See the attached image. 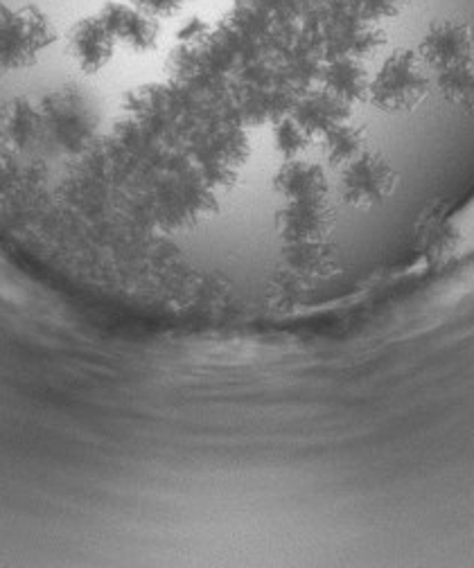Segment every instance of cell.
<instances>
[{
	"instance_id": "cell-1",
	"label": "cell",
	"mask_w": 474,
	"mask_h": 568,
	"mask_svg": "<svg viewBox=\"0 0 474 568\" xmlns=\"http://www.w3.org/2000/svg\"><path fill=\"white\" fill-rule=\"evenodd\" d=\"M432 87L434 75L418 50H395L371 75L366 100L382 113L400 115L418 109Z\"/></svg>"
},
{
	"instance_id": "cell-2",
	"label": "cell",
	"mask_w": 474,
	"mask_h": 568,
	"mask_svg": "<svg viewBox=\"0 0 474 568\" xmlns=\"http://www.w3.org/2000/svg\"><path fill=\"white\" fill-rule=\"evenodd\" d=\"M397 170L375 150H366L357 161L339 172L336 196L355 210H371L389 201L397 190Z\"/></svg>"
},
{
	"instance_id": "cell-3",
	"label": "cell",
	"mask_w": 474,
	"mask_h": 568,
	"mask_svg": "<svg viewBox=\"0 0 474 568\" xmlns=\"http://www.w3.org/2000/svg\"><path fill=\"white\" fill-rule=\"evenodd\" d=\"M418 54L432 70V75H445L467 63H474V39L461 23H436L427 30L418 45Z\"/></svg>"
},
{
	"instance_id": "cell-4",
	"label": "cell",
	"mask_w": 474,
	"mask_h": 568,
	"mask_svg": "<svg viewBox=\"0 0 474 568\" xmlns=\"http://www.w3.org/2000/svg\"><path fill=\"white\" fill-rule=\"evenodd\" d=\"M369 150V135L366 129L353 120H346L339 126H334L325 138L321 140V154L323 163L330 170L342 172L353 161H357Z\"/></svg>"
},
{
	"instance_id": "cell-5",
	"label": "cell",
	"mask_w": 474,
	"mask_h": 568,
	"mask_svg": "<svg viewBox=\"0 0 474 568\" xmlns=\"http://www.w3.org/2000/svg\"><path fill=\"white\" fill-rule=\"evenodd\" d=\"M434 84L441 89L447 102L474 115V63H467L458 70H452V73L434 78Z\"/></svg>"
},
{
	"instance_id": "cell-6",
	"label": "cell",
	"mask_w": 474,
	"mask_h": 568,
	"mask_svg": "<svg viewBox=\"0 0 474 568\" xmlns=\"http://www.w3.org/2000/svg\"><path fill=\"white\" fill-rule=\"evenodd\" d=\"M133 8H139L141 12L161 19V17H172L177 14L188 0H131Z\"/></svg>"
}]
</instances>
